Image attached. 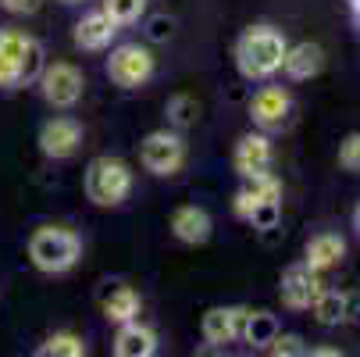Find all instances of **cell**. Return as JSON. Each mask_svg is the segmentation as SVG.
<instances>
[{"instance_id": "obj_21", "label": "cell", "mask_w": 360, "mask_h": 357, "mask_svg": "<svg viewBox=\"0 0 360 357\" xmlns=\"http://www.w3.org/2000/svg\"><path fill=\"white\" fill-rule=\"evenodd\" d=\"M239 336H243L246 343H253V346H268V343L278 336V322H275V315H268V311H246Z\"/></svg>"}, {"instance_id": "obj_20", "label": "cell", "mask_w": 360, "mask_h": 357, "mask_svg": "<svg viewBox=\"0 0 360 357\" xmlns=\"http://www.w3.org/2000/svg\"><path fill=\"white\" fill-rule=\"evenodd\" d=\"M311 308H314V318H318L321 325H339V322H346V315H349V296L325 286Z\"/></svg>"}, {"instance_id": "obj_30", "label": "cell", "mask_w": 360, "mask_h": 357, "mask_svg": "<svg viewBox=\"0 0 360 357\" xmlns=\"http://www.w3.org/2000/svg\"><path fill=\"white\" fill-rule=\"evenodd\" d=\"M11 15H32V11H39V4L43 0H0Z\"/></svg>"}, {"instance_id": "obj_32", "label": "cell", "mask_w": 360, "mask_h": 357, "mask_svg": "<svg viewBox=\"0 0 360 357\" xmlns=\"http://www.w3.org/2000/svg\"><path fill=\"white\" fill-rule=\"evenodd\" d=\"M349 4H353V18L360 22V0H349Z\"/></svg>"}, {"instance_id": "obj_8", "label": "cell", "mask_w": 360, "mask_h": 357, "mask_svg": "<svg viewBox=\"0 0 360 357\" xmlns=\"http://www.w3.org/2000/svg\"><path fill=\"white\" fill-rule=\"evenodd\" d=\"M289 111H292V96L282 89V86H264L257 89L253 100H250V118L261 132H275L289 122Z\"/></svg>"}, {"instance_id": "obj_11", "label": "cell", "mask_w": 360, "mask_h": 357, "mask_svg": "<svg viewBox=\"0 0 360 357\" xmlns=\"http://www.w3.org/2000/svg\"><path fill=\"white\" fill-rule=\"evenodd\" d=\"M232 168H236L239 175L268 172V168H271V139H268L264 132H246V136L236 143Z\"/></svg>"}, {"instance_id": "obj_3", "label": "cell", "mask_w": 360, "mask_h": 357, "mask_svg": "<svg viewBox=\"0 0 360 357\" xmlns=\"http://www.w3.org/2000/svg\"><path fill=\"white\" fill-rule=\"evenodd\" d=\"M132 193V172L118 158H93L86 168V196L96 208H118Z\"/></svg>"}, {"instance_id": "obj_29", "label": "cell", "mask_w": 360, "mask_h": 357, "mask_svg": "<svg viewBox=\"0 0 360 357\" xmlns=\"http://www.w3.org/2000/svg\"><path fill=\"white\" fill-rule=\"evenodd\" d=\"M172 29H175V22L172 18H165V15H158V18H150V39H158V43H165L168 36H172Z\"/></svg>"}, {"instance_id": "obj_1", "label": "cell", "mask_w": 360, "mask_h": 357, "mask_svg": "<svg viewBox=\"0 0 360 357\" xmlns=\"http://www.w3.org/2000/svg\"><path fill=\"white\" fill-rule=\"evenodd\" d=\"M285 36L271 25H253L239 36L236 43V65L246 79H271L275 72H282V58H285Z\"/></svg>"}, {"instance_id": "obj_16", "label": "cell", "mask_w": 360, "mask_h": 357, "mask_svg": "<svg viewBox=\"0 0 360 357\" xmlns=\"http://www.w3.org/2000/svg\"><path fill=\"white\" fill-rule=\"evenodd\" d=\"M342 258H346V243H342V236H335V232H318L311 243H307L303 265H311L314 272H332V268H339Z\"/></svg>"}, {"instance_id": "obj_17", "label": "cell", "mask_w": 360, "mask_h": 357, "mask_svg": "<svg viewBox=\"0 0 360 357\" xmlns=\"http://www.w3.org/2000/svg\"><path fill=\"white\" fill-rule=\"evenodd\" d=\"M282 68L289 79H311L325 68V50L318 43H296V46H285V58H282Z\"/></svg>"}, {"instance_id": "obj_4", "label": "cell", "mask_w": 360, "mask_h": 357, "mask_svg": "<svg viewBox=\"0 0 360 357\" xmlns=\"http://www.w3.org/2000/svg\"><path fill=\"white\" fill-rule=\"evenodd\" d=\"M39 89H43V100L50 108H75L82 100L86 79H82V72L75 65L58 61V65H46L39 72Z\"/></svg>"}, {"instance_id": "obj_9", "label": "cell", "mask_w": 360, "mask_h": 357, "mask_svg": "<svg viewBox=\"0 0 360 357\" xmlns=\"http://www.w3.org/2000/svg\"><path fill=\"white\" fill-rule=\"evenodd\" d=\"M79 143H82V125H79L75 118H50V122L43 125V132H39L43 154L54 158V161L72 158L75 150H79Z\"/></svg>"}, {"instance_id": "obj_31", "label": "cell", "mask_w": 360, "mask_h": 357, "mask_svg": "<svg viewBox=\"0 0 360 357\" xmlns=\"http://www.w3.org/2000/svg\"><path fill=\"white\" fill-rule=\"evenodd\" d=\"M314 357H339V350H332V346H321V350H311Z\"/></svg>"}, {"instance_id": "obj_5", "label": "cell", "mask_w": 360, "mask_h": 357, "mask_svg": "<svg viewBox=\"0 0 360 357\" xmlns=\"http://www.w3.org/2000/svg\"><path fill=\"white\" fill-rule=\"evenodd\" d=\"M108 75L115 86L122 89H139L150 75H153V58H150V50H143L139 43H122L111 50V58H108Z\"/></svg>"}, {"instance_id": "obj_18", "label": "cell", "mask_w": 360, "mask_h": 357, "mask_svg": "<svg viewBox=\"0 0 360 357\" xmlns=\"http://www.w3.org/2000/svg\"><path fill=\"white\" fill-rule=\"evenodd\" d=\"M100 308H104V318L108 322H132L136 315H139V293L132 289V286H122V282H115L108 293H104V300H100Z\"/></svg>"}, {"instance_id": "obj_25", "label": "cell", "mask_w": 360, "mask_h": 357, "mask_svg": "<svg viewBox=\"0 0 360 357\" xmlns=\"http://www.w3.org/2000/svg\"><path fill=\"white\" fill-rule=\"evenodd\" d=\"M278 218H282V200H261V203H257V208L246 215V222H250L253 229H261V232L275 229Z\"/></svg>"}, {"instance_id": "obj_7", "label": "cell", "mask_w": 360, "mask_h": 357, "mask_svg": "<svg viewBox=\"0 0 360 357\" xmlns=\"http://www.w3.org/2000/svg\"><path fill=\"white\" fill-rule=\"evenodd\" d=\"M321 289H325L321 272H314L311 265H292V268H285L282 286H278L282 303H285L289 311H307V308H311V303L318 300Z\"/></svg>"}, {"instance_id": "obj_13", "label": "cell", "mask_w": 360, "mask_h": 357, "mask_svg": "<svg viewBox=\"0 0 360 357\" xmlns=\"http://www.w3.org/2000/svg\"><path fill=\"white\" fill-rule=\"evenodd\" d=\"M211 215L203 211V208H196V203H182V208L172 215V232H175V239H182V243H189V246H200V243H207L211 239Z\"/></svg>"}, {"instance_id": "obj_15", "label": "cell", "mask_w": 360, "mask_h": 357, "mask_svg": "<svg viewBox=\"0 0 360 357\" xmlns=\"http://www.w3.org/2000/svg\"><path fill=\"white\" fill-rule=\"evenodd\" d=\"M115 353L118 357H153L158 353V332L132 322H122L118 336H115Z\"/></svg>"}, {"instance_id": "obj_10", "label": "cell", "mask_w": 360, "mask_h": 357, "mask_svg": "<svg viewBox=\"0 0 360 357\" xmlns=\"http://www.w3.org/2000/svg\"><path fill=\"white\" fill-rule=\"evenodd\" d=\"M261 200H282V182L271 172H257V175H243V186L232 200V211L239 218H246Z\"/></svg>"}, {"instance_id": "obj_24", "label": "cell", "mask_w": 360, "mask_h": 357, "mask_svg": "<svg viewBox=\"0 0 360 357\" xmlns=\"http://www.w3.org/2000/svg\"><path fill=\"white\" fill-rule=\"evenodd\" d=\"M196 118H200V104H196V96L179 93V96H172V100H168V122H172V125L189 129V125H196Z\"/></svg>"}, {"instance_id": "obj_12", "label": "cell", "mask_w": 360, "mask_h": 357, "mask_svg": "<svg viewBox=\"0 0 360 357\" xmlns=\"http://www.w3.org/2000/svg\"><path fill=\"white\" fill-rule=\"evenodd\" d=\"M243 318H246V308H211L203 315V339L211 346H225L232 343L239 332H243Z\"/></svg>"}, {"instance_id": "obj_22", "label": "cell", "mask_w": 360, "mask_h": 357, "mask_svg": "<svg viewBox=\"0 0 360 357\" xmlns=\"http://www.w3.org/2000/svg\"><path fill=\"white\" fill-rule=\"evenodd\" d=\"M43 68H46L43 43H39V39H32V36H25V43H22V58H18V86L36 82Z\"/></svg>"}, {"instance_id": "obj_19", "label": "cell", "mask_w": 360, "mask_h": 357, "mask_svg": "<svg viewBox=\"0 0 360 357\" xmlns=\"http://www.w3.org/2000/svg\"><path fill=\"white\" fill-rule=\"evenodd\" d=\"M22 43H25V36L15 32V29H4V32H0V86H4V89L18 86V58H22Z\"/></svg>"}, {"instance_id": "obj_2", "label": "cell", "mask_w": 360, "mask_h": 357, "mask_svg": "<svg viewBox=\"0 0 360 357\" xmlns=\"http://www.w3.org/2000/svg\"><path fill=\"white\" fill-rule=\"evenodd\" d=\"M29 258H32V265H36L39 272L61 275V272H68V268L79 265V258H82V239H79L72 229H65V225H43V229H36L32 239H29Z\"/></svg>"}, {"instance_id": "obj_6", "label": "cell", "mask_w": 360, "mask_h": 357, "mask_svg": "<svg viewBox=\"0 0 360 357\" xmlns=\"http://www.w3.org/2000/svg\"><path fill=\"white\" fill-rule=\"evenodd\" d=\"M139 158H143V168L153 172V175H175L186 165V143L175 132L158 129V132H150L143 139Z\"/></svg>"}, {"instance_id": "obj_26", "label": "cell", "mask_w": 360, "mask_h": 357, "mask_svg": "<svg viewBox=\"0 0 360 357\" xmlns=\"http://www.w3.org/2000/svg\"><path fill=\"white\" fill-rule=\"evenodd\" d=\"M104 11H108L118 25H129V22H136V18L146 11V0H104Z\"/></svg>"}, {"instance_id": "obj_14", "label": "cell", "mask_w": 360, "mask_h": 357, "mask_svg": "<svg viewBox=\"0 0 360 357\" xmlns=\"http://www.w3.org/2000/svg\"><path fill=\"white\" fill-rule=\"evenodd\" d=\"M115 32H118V22L100 8V11H93V15H86L79 25H75V46H82V50H104L111 39H115Z\"/></svg>"}, {"instance_id": "obj_27", "label": "cell", "mask_w": 360, "mask_h": 357, "mask_svg": "<svg viewBox=\"0 0 360 357\" xmlns=\"http://www.w3.org/2000/svg\"><path fill=\"white\" fill-rule=\"evenodd\" d=\"M339 165L346 172H360V132H349L339 143Z\"/></svg>"}, {"instance_id": "obj_23", "label": "cell", "mask_w": 360, "mask_h": 357, "mask_svg": "<svg viewBox=\"0 0 360 357\" xmlns=\"http://www.w3.org/2000/svg\"><path fill=\"white\" fill-rule=\"evenodd\" d=\"M39 357H86V343L75 332H54L39 346Z\"/></svg>"}, {"instance_id": "obj_28", "label": "cell", "mask_w": 360, "mask_h": 357, "mask_svg": "<svg viewBox=\"0 0 360 357\" xmlns=\"http://www.w3.org/2000/svg\"><path fill=\"white\" fill-rule=\"evenodd\" d=\"M268 353H275V357H300V353H307V346H303V339L300 336H275L268 346H264Z\"/></svg>"}, {"instance_id": "obj_33", "label": "cell", "mask_w": 360, "mask_h": 357, "mask_svg": "<svg viewBox=\"0 0 360 357\" xmlns=\"http://www.w3.org/2000/svg\"><path fill=\"white\" fill-rule=\"evenodd\" d=\"M353 225H356V232H360V208H356V215H353Z\"/></svg>"}]
</instances>
